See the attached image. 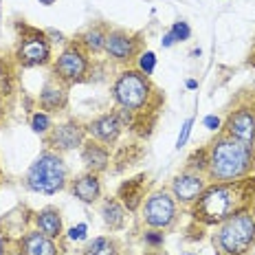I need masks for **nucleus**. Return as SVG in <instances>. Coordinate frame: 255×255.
I'll list each match as a JSON object with an SVG mask.
<instances>
[{
	"mask_svg": "<svg viewBox=\"0 0 255 255\" xmlns=\"http://www.w3.org/2000/svg\"><path fill=\"white\" fill-rule=\"evenodd\" d=\"M106 35H108V31H104L102 26H90L79 42L88 53H102L106 44Z\"/></svg>",
	"mask_w": 255,
	"mask_h": 255,
	"instance_id": "4be33fe9",
	"label": "nucleus"
},
{
	"mask_svg": "<svg viewBox=\"0 0 255 255\" xmlns=\"http://www.w3.org/2000/svg\"><path fill=\"white\" fill-rule=\"evenodd\" d=\"M121 130H124V121H121L119 113L99 115L86 126L88 134L93 136L95 141L104 143V145H113V143H117V139L121 136Z\"/></svg>",
	"mask_w": 255,
	"mask_h": 255,
	"instance_id": "ddd939ff",
	"label": "nucleus"
},
{
	"mask_svg": "<svg viewBox=\"0 0 255 255\" xmlns=\"http://www.w3.org/2000/svg\"><path fill=\"white\" fill-rule=\"evenodd\" d=\"M255 191V176H247L231 183H211L191 207V218L205 227H216L236 211L251 207Z\"/></svg>",
	"mask_w": 255,
	"mask_h": 255,
	"instance_id": "f257e3e1",
	"label": "nucleus"
},
{
	"mask_svg": "<svg viewBox=\"0 0 255 255\" xmlns=\"http://www.w3.org/2000/svg\"><path fill=\"white\" fill-rule=\"evenodd\" d=\"M68 183V165L64 163L60 152H42L38 158L29 165L24 176L26 189L35 191V194L53 196L62 191Z\"/></svg>",
	"mask_w": 255,
	"mask_h": 255,
	"instance_id": "20e7f679",
	"label": "nucleus"
},
{
	"mask_svg": "<svg viewBox=\"0 0 255 255\" xmlns=\"http://www.w3.org/2000/svg\"><path fill=\"white\" fill-rule=\"evenodd\" d=\"M205 126L209 128V130H218V128H220V119L214 115H209V117H205Z\"/></svg>",
	"mask_w": 255,
	"mask_h": 255,
	"instance_id": "c85d7f7f",
	"label": "nucleus"
},
{
	"mask_svg": "<svg viewBox=\"0 0 255 255\" xmlns=\"http://www.w3.org/2000/svg\"><path fill=\"white\" fill-rule=\"evenodd\" d=\"M251 211L255 214V191H253V198H251Z\"/></svg>",
	"mask_w": 255,
	"mask_h": 255,
	"instance_id": "72a5a7b5",
	"label": "nucleus"
},
{
	"mask_svg": "<svg viewBox=\"0 0 255 255\" xmlns=\"http://www.w3.org/2000/svg\"><path fill=\"white\" fill-rule=\"evenodd\" d=\"M154 95V86L150 77L143 75L139 68H128L113 84V99L121 110L134 115L143 113V108L150 106V99Z\"/></svg>",
	"mask_w": 255,
	"mask_h": 255,
	"instance_id": "39448f33",
	"label": "nucleus"
},
{
	"mask_svg": "<svg viewBox=\"0 0 255 255\" xmlns=\"http://www.w3.org/2000/svg\"><path fill=\"white\" fill-rule=\"evenodd\" d=\"M46 145H51L55 152H68V150H77L84 145L86 141V128H82V124L75 119L60 124L55 128H51V132L44 136Z\"/></svg>",
	"mask_w": 255,
	"mask_h": 255,
	"instance_id": "1a4fd4ad",
	"label": "nucleus"
},
{
	"mask_svg": "<svg viewBox=\"0 0 255 255\" xmlns=\"http://www.w3.org/2000/svg\"><path fill=\"white\" fill-rule=\"evenodd\" d=\"M2 117H4V106H2V102H0V121H2Z\"/></svg>",
	"mask_w": 255,
	"mask_h": 255,
	"instance_id": "f704fd0d",
	"label": "nucleus"
},
{
	"mask_svg": "<svg viewBox=\"0 0 255 255\" xmlns=\"http://www.w3.org/2000/svg\"><path fill=\"white\" fill-rule=\"evenodd\" d=\"M29 124H31V130H33L35 134H44V136L49 134L51 128H53L51 117H49V113H44V110H38V113L31 115Z\"/></svg>",
	"mask_w": 255,
	"mask_h": 255,
	"instance_id": "5701e85b",
	"label": "nucleus"
},
{
	"mask_svg": "<svg viewBox=\"0 0 255 255\" xmlns=\"http://www.w3.org/2000/svg\"><path fill=\"white\" fill-rule=\"evenodd\" d=\"M104 51L108 53L115 62L128 64V62L134 60L136 53H139V40L124 29H113V31H108V35H106Z\"/></svg>",
	"mask_w": 255,
	"mask_h": 255,
	"instance_id": "f8f14e48",
	"label": "nucleus"
},
{
	"mask_svg": "<svg viewBox=\"0 0 255 255\" xmlns=\"http://www.w3.org/2000/svg\"><path fill=\"white\" fill-rule=\"evenodd\" d=\"M141 211H143V222L150 229H158V231L169 229L178 218L176 198L172 196V191L165 189H158L147 196Z\"/></svg>",
	"mask_w": 255,
	"mask_h": 255,
	"instance_id": "0eeeda50",
	"label": "nucleus"
},
{
	"mask_svg": "<svg viewBox=\"0 0 255 255\" xmlns=\"http://www.w3.org/2000/svg\"><path fill=\"white\" fill-rule=\"evenodd\" d=\"M191 126H194V119H185V124H183V128H180V134H178V139H176V147L180 150V147L187 143V139H189V134H191Z\"/></svg>",
	"mask_w": 255,
	"mask_h": 255,
	"instance_id": "a878e982",
	"label": "nucleus"
},
{
	"mask_svg": "<svg viewBox=\"0 0 255 255\" xmlns=\"http://www.w3.org/2000/svg\"><path fill=\"white\" fill-rule=\"evenodd\" d=\"M143 178L145 176H139V178H132L128 180V183L121 185L119 189V198L124 200V207H128V209H136L143 198V191H141V185H143Z\"/></svg>",
	"mask_w": 255,
	"mask_h": 255,
	"instance_id": "412c9836",
	"label": "nucleus"
},
{
	"mask_svg": "<svg viewBox=\"0 0 255 255\" xmlns=\"http://www.w3.org/2000/svg\"><path fill=\"white\" fill-rule=\"evenodd\" d=\"M90 71V57L88 51L82 46V42H71L64 46L57 62L53 64V77H57L62 84L73 86V84L86 82Z\"/></svg>",
	"mask_w": 255,
	"mask_h": 255,
	"instance_id": "423d86ee",
	"label": "nucleus"
},
{
	"mask_svg": "<svg viewBox=\"0 0 255 255\" xmlns=\"http://www.w3.org/2000/svg\"><path fill=\"white\" fill-rule=\"evenodd\" d=\"M225 134H229L238 141H244V143H253L255 106L244 104V106H238L236 110H231V115L227 117V124H225Z\"/></svg>",
	"mask_w": 255,
	"mask_h": 255,
	"instance_id": "9b49d317",
	"label": "nucleus"
},
{
	"mask_svg": "<svg viewBox=\"0 0 255 255\" xmlns=\"http://www.w3.org/2000/svg\"><path fill=\"white\" fill-rule=\"evenodd\" d=\"M86 231H88L86 222H79L77 227H73V229L68 231V240H73V242H77V240H84V238H86Z\"/></svg>",
	"mask_w": 255,
	"mask_h": 255,
	"instance_id": "cd10ccee",
	"label": "nucleus"
},
{
	"mask_svg": "<svg viewBox=\"0 0 255 255\" xmlns=\"http://www.w3.org/2000/svg\"><path fill=\"white\" fill-rule=\"evenodd\" d=\"M68 191H71V196H75L77 200H82L84 205L97 203V200L102 198V180H99V174H95V172L79 174L77 178L71 180Z\"/></svg>",
	"mask_w": 255,
	"mask_h": 255,
	"instance_id": "2eb2a0df",
	"label": "nucleus"
},
{
	"mask_svg": "<svg viewBox=\"0 0 255 255\" xmlns=\"http://www.w3.org/2000/svg\"><path fill=\"white\" fill-rule=\"evenodd\" d=\"M185 255H196V253H185Z\"/></svg>",
	"mask_w": 255,
	"mask_h": 255,
	"instance_id": "c9c22d12",
	"label": "nucleus"
},
{
	"mask_svg": "<svg viewBox=\"0 0 255 255\" xmlns=\"http://www.w3.org/2000/svg\"><path fill=\"white\" fill-rule=\"evenodd\" d=\"M102 216H104L106 227H110V231H119V229H124V225H126L128 211H126L124 203H119L117 198H106L102 205Z\"/></svg>",
	"mask_w": 255,
	"mask_h": 255,
	"instance_id": "6ab92c4d",
	"label": "nucleus"
},
{
	"mask_svg": "<svg viewBox=\"0 0 255 255\" xmlns=\"http://www.w3.org/2000/svg\"><path fill=\"white\" fill-rule=\"evenodd\" d=\"M82 161H84V165H86L88 172H95V174L106 172L108 165H110L108 145H104V143H99L95 139L84 141V145H82Z\"/></svg>",
	"mask_w": 255,
	"mask_h": 255,
	"instance_id": "f3484780",
	"label": "nucleus"
},
{
	"mask_svg": "<svg viewBox=\"0 0 255 255\" xmlns=\"http://www.w3.org/2000/svg\"><path fill=\"white\" fill-rule=\"evenodd\" d=\"M35 227H38V231H42L44 236L57 240L64 231L60 209H57V207H44V209H40L38 214H35Z\"/></svg>",
	"mask_w": 255,
	"mask_h": 255,
	"instance_id": "a211bd4d",
	"label": "nucleus"
},
{
	"mask_svg": "<svg viewBox=\"0 0 255 255\" xmlns=\"http://www.w3.org/2000/svg\"><path fill=\"white\" fill-rule=\"evenodd\" d=\"M196 86H198V82H196V79H189V82H187V88H196Z\"/></svg>",
	"mask_w": 255,
	"mask_h": 255,
	"instance_id": "2f4dec72",
	"label": "nucleus"
},
{
	"mask_svg": "<svg viewBox=\"0 0 255 255\" xmlns=\"http://www.w3.org/2000/svg\"><path fill=\"white\" fill-rule=\"evenodd\" d=\"M15 57H18V62L26 68L49 64L51 62V44H49V40H46V35L38 33V31H33L31 35H24V38L20 40L18 49H15Z\"/></svg>",
	"mask_w": 255,
	"mask_h": 255,
	"instance_id": "6e6552de",
	"label": "nucleus"
},
{
	"mask_svg": "<svg viewBox=\"0 0 255 255\" xmlns=\"http://www.w3.org/2000/svg\"><path fill=\"white\" fill-rule=\"evenodd\" d=\"M66 104H68L66 84H62L57 77H53L40 90V108L46 110V113H62L66 108Z\"/></svg>",
	"mask_w": 255,
	"mask_h": 255,
	"instance_id": "dca6fc26",
	"label": "nucleus"
},
{
	"mask_svg": "<svg viewBox=\"0 0 255 255\" xmlns=\"http://www.w3.org/2000/svg\"><path fill=\"white\" fill-rule=\"evenodd\" d=\"M55 2V0H40V4H46V7H49V4H53Z\"/></svg>",
	"mask_w": 255,
	"mask_h": 255,
	"instance_id": "473e14b6",
	"label": "nucleus"
},
{
	"mask_svg": "<svg viewBox=\"0 0 255 255\" xmlns=\"http://www.w3.org/2000/svg\"><path fill=\"white\" fill-rule=\"evenodd\" d=\"M82 255H121V244L115 236H97L82 249Z\"/></svg>",
	"mask_w": 255,
	"mask_h": 255,
	"instance_id": "aec40b11",
	"label": "nucleus"
},
{
	"mask_svg": "<svg viewBox=\"0 0 255 255\" xmlns=\"http://www.w3.org/2000/svg\"><path fill=\"white\" fill-rule=\"evenodd\" d=\"M172 196L176 198V203L191 205L198 200V196L207 189V178L203 172H194V169H185L174 176L172 180Z\"/></svg>",
	"mask_w": 255,
	"mask_h": 255,
	"instance_id": "9d476101",
	"label": "nucleus"
},
{
	"mask_svg": "<svg viewBox=\"0 0 255 255\" xmlns=\"http://www.w3.org/2000/svg\"><path fill=\"white\" fill-rule=\"evenodd\" d=\"M15 255H62L55 238L44 236L42 231H26L15 244Z\"/></svg>",
	"mask_w": 255,
	"mask_h": 255,
	"instance_id": "4468645a",
	"label": "nucleus"
},
{
	"mask_svg": "<svg viewBox=\"0 0 255 255\" xmlns=\"http://www.w3.org/2000/svg\"><path fill=\"white\" fill-rule=\"evenodd\" d=\"M143 240H145V244H150V247H163L165 236H163L158 229H152V231H147L145 236H143Z\"/></svg>",
	"mask_w": 255,
	"mask_h": 255,
	"instance_id": "bb28decb",
	"label": "nucleus"
},
{
	"mask_svg": "<svg viewBox=\"0 0 255 255\" xmlns=\"http://www.w3.org/2000/svg\"><path fill=\"white\" fill-rule=\"evenodd\" d=\"M0 255H7V242H4L2 233H0Z\"/></svg>",
	"mask_w": 255,
	"mask_h": 255,
	"instance_id": "7c9ffc66",
	"label": "nucleus"
},
{
	"mask_svg": "<svg viewBox=\"0 0 255 255\" xmlns=\"http://www.w3.org/2000/svg\"><path fill=\"white\" fill-rule=\"evenodd\" d=\"M174 42H176V38H174V35H172V33H169V31H167V33L163 35V46H165V49H169V46H172Z\"/></svg>",
	"mask_w": 255,
	"mask_h": 255,
	"instance_id": "c756f323",
	"label": "nucleus"
},
{
	"mask_svg": "<svg viewBox=\"0 0 255 255\" xmlns=\"http://www.w3.org/2000/svg\"><path fill=\"white\" fill-rule=\"evenodd\" d=\"M169 33L176 38V42H185V40L191 38V29L185 20H176V22L172 24V29H169Z\"/></svg>",
	"mask_w": 255,
	"mask_h": 255,
	"instance_id": "393cba45",
	"label": "nucleus"
},
{
	"mask_svg": "<svg viewBox=\"0 0 255 255\" xmlns=\"http://www.w3.org/2000/svg\"><path fill=\"white\" fill-rule=\"evenodd\" d=\"M154 68H156V55H154L152 51H143L139 55V71L143 75L150 77L154 73Z\"/></svg>",
	"mask_w": 255,
	"mask_h": 255,
	"instance_id": "b1692460",
	"label": "nucleus"
},
{
	"mask_svg": "<svg viewBox=\"0 0 255 255\" xmlns=\"http://www.w3.org/2000/svg\"><path fill=\"white\" fill-rule=\"evenodd\" d=\"M255 172V145L222 132L207 147V178L211 183H231Z\"/></svg>",
	"mask_w": 255,
	"mask_h": 255,
	"instance_id": "f03ea898",
	"label": "nucleus"
},
{
	"mask_svg": "<svg viewBox=\"0 0 255 255\" xmlns=\"http://www.w3.org/2000/svg\"><path fill=\"white\" fill-rule=\"evenodd\" d=\"M253 145H255V139H253Z\"/></svg>",
	"mask_w": 255,
	"mask_h": 255,
	"instance_id": "e433bc0d",
	"label": "nucleus"
},
{
	"mask_svg": "<svg viewBox=\"0 0 255 255\" xmlns=\"http://www.w3.org/2000/svg\"><path fill=\"white\" fill-rule=\"evenodd\" d=\"M211 242L218 255H251L255 249V214L251 207H244L216 225Z\"/></svg>",
	"mask_w": 255,
	"mask_h": 255,
	"instance_id": "7ed1b4c3",
	"label": "nucleus"
}]
</instances>
